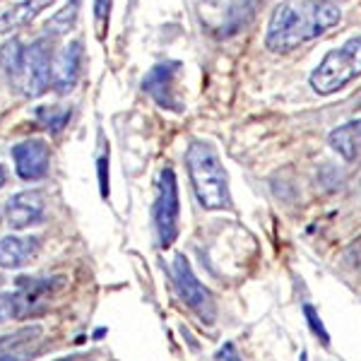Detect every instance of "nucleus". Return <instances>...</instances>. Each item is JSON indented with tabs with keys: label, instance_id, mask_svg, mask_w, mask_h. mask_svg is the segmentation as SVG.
Instances as JSON below:
<instances>
[{
	"label": "nucleus",
	"instance_id": "obj_1",
	"mask_svg": "<svg viewBox=\"0 0 361 361\" xmlns=\"http://www.w3.org/2000/svg\"><path fill=\"white\" fill-rule=\"evenodd\" d=\"M342 10L333 0H284L270 15L265 46L272 54H289L340 25Z\"/></svg>",
	"mask_w": 361,
	"mask_h": 361
},
{
	"label": "nucleus",
	"instance_id": "obj_2",
	"mask_svg": "<svg viewBox=\"0 0 361 361\" xmlns=\"http://www.w3.org/2000/svg\"><path fill=\"white\" fill-rule=\"evenodd\" d=\"M54 39L42 37L32 44L22 39H10L0 46V68L5 70L10 85L27 99L42 97L51 87V70H54Z\"/></svg>",
	"mask_w": 361,
	"mask_h": 361
},
{
	"label": "nucleus",
	"instance_id": "obj_3",
	"mask_svg": "<svg viewBox=\"0 0 361 361\" xmlns=\"http://www.w3.org/2000/svg\"><path fill=\"white\" fill-rule=\"evenodd\" d=\"M185 166H188L190 185L193 193L205 209H229L231 207V193H229V176L222 166L217 149L209 142L195 140L188 145L185 152Z\"/></svg>",
	"mask_w": 361,
	"mask_h": 361
},
{
	"label": "nucleus",
	"instance_id": "obj_4",
	"mask_svg": "<svg viewBox=\"0 0 361 361\" xmlns=\"http://www.w3.org/2000/svg\"><path fill=\"white\" fill-rule=\"evenodd\" d=\"M359 63H361V37H352L345 46L325 54L323 61L318 63L311 73L308 82L311 90L320 97L337 94L340 90L359 78Z\"/></svg>",
	"mask_w": 361,
	"mask_h": 361
},
{
	"label": "nucleus",
	"instance_id": "obj_5",
	"mask_svg": "<svg viewBox=\"0 0 361 361\" xmlns=\"http://www.w3.org/2000/svg\"><path fill=\"white\" fill-rule=\"evenodd\" d=\"M169 270H171V282H173V289H176L178 299L195 313L200 323L212 325L214 318H217V304H214L212 292L195 277L188 258H185L183 253L173 255Z\"/></svg>",
	"mask_w": 361,
	"mask_h": 361
},
{
	"label": "nucleus",
	"instance_id": "obj_6",
	"mask_svg": "<svg viewBox=\"0 0 361 361\" xmlns=\"http://www.w3.org/2000/svg\"><path fill=\"white\" fill-rule=\"evenodd\" d=\"M152 219L157 229V241L159 248L173 246L180 231V202H178V178L171 166H166L159 173V183H157V197L152 207Z\"/></svg>",
	"mask_w": 361,
	"mask_h": 361
},
{
	"label": "nucleus",
	"instance_id": "obj_7",
	"mask_svg": "<svg viewBox=\"0 0 361 361\" xmlns=\"http://www.w3.org/2000/svg\"><path fill=\"white\" fill-rule=\"evenodd\" d=\"M200 22L219 39H229L253 20L255 0H200Z\"/></svg>",
	"mask_w": 361,
	"mask_h": 361
},
{
	"label": "nucleus",
	"instance_id": "obj_8",
	"mask_svg": "<svg viewBox=\"0 0 361 361\" xmlns=\"http://www.w3.org/2000/svg\"><path fill=\"white\" fill-rule=\"evenodd\" d=\"M63 287V277H20L13 292L17 320L37 316L51 301L58 289Z\"/></svg>",
	"mask_w": 361,
	"mask_h": 361
},
{
	"label": "nucleus",
	"instance_id": "obj_9",
	"mask_svg": "<svg viewBox=\"0 0 361 361\" xmlns=\"http://www.w3.org/2000/svg\"><path fill=\"white\" fill-rule=\"evenodd\" d=\"M180 73L178 61H164L157 63V66L145 75L142 80V92L154 99V104L166 111L180 114L183 111V104L176 94V78Z\"/></svg>",
	"mask_w": 361,
	"mask_h": 361
},
{
	"label": "nucleus",
	"instance_id": "obj_10",
	"mask_svg": "<svg viewBox=\"0 0 361 361\" xmlns=\"http://www.w3.org/2000/svg\"><path fill=\"white\" fill-rule=\"evenodd\" d=\"M5 224L15 231L29 229L32 224H39L46 212V197L42 190H22L15 193L5 205Z\"/></svg>",
	"mask_w": 361,
	"mask_h": 361
},
{
	"label": "nucleus",
	"instance_id": "obj_11",
	"mask_svg": "<svg viewBox=\"0 0 361 361\" xmlns=\"http://www.w3.org/2000/svg\"><path fill=\"white\" fill-rule=\"evenodd\" d=\"M15 171L22 180H42L51 166V149L44 140L32 137L13 147Z\"/></svg>",
	"mask_w": 361,
	"mask_h": 361
},
{
	"label": "nucleus",
	"instance_id": "obj_12",
	"mask_svg": "<svg viewBox=\"0 0 361 361\" xmlns=\"http://www.w3.org/2000/svg\"><path fill=\"white\" fill-rule=\"evenodd\" d=\"M82 63H85V49L80 39L70 42L61 54H56L54 70H51V87H54L58 94H68V92L75 90L80 75H82Z\"/></svg>",
	"mask_w": 361,
	"mask_h": 361
},
{
	"label": "nucleus",
	"instance_id": "obj_13",
	"mask_svg": "<svg viewBox=\"0 0 361 361\" xmlns=\"http://www.w3.org/2000/svg\"><path fill=\"white\" fill-rule=\"evenodd\" d=\"M39 250H42L39 236H5L0 241V267L20 270L37 258Z\"/></svg>",
	"mask_w": 361,
	"mask_h": 361
},
{
	"label": "nucleus",
	"instance_id": "obj_14",
	"mask_svg": "<svg viewBox=\"0 0 361 361\" xmlns=\"http://www.w3.org/2000/svg\"><path fill=\"white\" fill-rule=\"evenodd\" d=\"M51 5H54V0H22V3L13 5L10 10H3L0 13V37L29 27Z\"/></svg>",
	"mask_w": 361,
	"mask_h": 361
},
{
	"label": "nucleus",
	"instance_id": "obj_15",
	"mask_svg": "<svg viewBox=\"0 0 361 361\" xmlns=\"http://www.w3.org/2000/svg\"><path fill=\"white\" fill-rule=\"evenodd\" d=\"M330 147L335 149L337 154H342L347 161H354L359 157V118L349 121V123L335 128L328 137Z\"/></svg>",
	"mask_w": 361,
	"mask_h": 361
},
{
	"label": "nucleus",
	"instance_id": "obj_16",
	"mask_svg": "<svg viewBox=\"0 0 361 361\" xmlns=\"http://www.w3.org/2000/svg\"><path fill=\"white\" fill-rule=\"evenodd\" d=\"M78 15H80V0H66V5H63L58 13L51 17L49 22H46V34L44 37L49 39H56L63 37V34H68L70 29L75 27V22H78Z\"/></svg>",
	"mask_w": 361,
	"mask_h": 361
},
{
	"label": "nucleus",
	"instance_id": "obj_17",
	"mask_svg": "<svg viewBox=\"0 0 361 361\" xmlns=\"http://www.w3.org/2000/svg\"><path fill=\"white\" fill-rule=\"evenodd\" d=\"M70 116H73V109L70 106H39L34 111V118L51 133L66 130L70 123Z\"/></svg>",
	"mask_w": 361,
	"mask_h": 361
},
{
	"label": "nucleus",
	"instance_id": "obj_18",
	"mask_svg": "<svg viewBox=\"0 0 361 361\" xmlns=\"http://www.w3.org/2000/svg\"><path fill=\"white\" fill-rule=\"evenodd\" d=\"M42 333H44L42 325H29V328L17 330L13 335H3L0 337V354L8 352V349H15V347H22V345H29V342L39 340Z\"/></svg>",
	"mask_w": 361,
	"mask_h": 361
},
{
	"label": "nucleus",
	"instance_id": "obj_19",
	"mask_svg": "<svg viewBox=\"0 0 361 361\" xmlns=\"http://www.w3.org/2000/svg\"><path fill=\"white\" fill-rule=\"evenodd\" d=\"M111 8H114V0H94V29H97L99 42H104V37H106L109 20H111Z\"/></svg>",
	"mask_w": 361,
	"mask_h": 361
},
{
	"label": "nucleus",
	"instance_id": "obj_20",
	"mask_svg": "<svg viewBox=\"0 0 361 361\" xmlns=\"http://www.w3.org/2000/svg\"><path fill=\"white\" fill-rule=\"evenodd\" d=\"M304 316H306V323H308V328H311V333L316 335L325 347H328L330 335H328V330H325V325H323V320H320L316 308H313L311 304H304Z\"/></svg>",
	"mask_w": 361,
	"mask_h": 361
},
{
	"label": "nucleus",
	"instance_id": "obj_21",
	"mask_svg": "<svg viewBox=\"0 0 361 361\" xmlns=\"http://www.w3.org/2000/svg\"><path fill=\"white\" fill-rule=\"evenodd\" d=\"M97 173H99V193H102V197H109V147L99 154Z\"/></svg>",
	"mask_w": 361,
	"mask_h": 361
},
{
	"label": "nucleus",
	"instance_id": "obj_22",
	"mask_svg": "<svg viewBox=\"0 0 361 361\" xmlns=\"http://www.w3.org/2000/svg\"><path fill=\"white\" fill-rule=\"evenodd\" d=\"M8 320H17V311H15V299H13V292L0 294V325L8 323Z\"/></svg>",
	"mask_w": 361,
	"mask_h": 361
},
{
	"label": "nucleus",
	"instance_id": "obj_23",
	"mask_svg": "<svg viewBox=\"0 0 361 361\" xmlns=\"http://www.w3.org/2000/svg\"><path fill=\"white\" fill-rule=\"evenodd\" d=\"M34 354H37V349H32L29 345H22V347L3 352L0 354V361H29V359H34Z\"/></svg>",
	"mask_w": 361,
	"mask_h": 361
},
{
	"label": "nucleus",
	"instance_id": "obj_24",
	"mask_svg": "<svg viewBox=\"0 0 361 361\" xmlns=\"http://www.w3.org/2000/svg\"><path fill=\"white\" fill-rule=\"evenodd\" d=\"M217 359L219 361H241V357H238V352H236V347L231 345V342H226V345L219 349Z\"/></svg>",
	"mask_w": 361,
	"mask_h": 361
},
{
	"label": "nucleus",
	"instance_id": "obj_25",
	"mask_svg": "<svg viewBox=\"0 0 361 361\" xmlns=\"http://www.w3.org/2000/svg\"><path fill=\"white\" fill-rule=\"evenodd\" d=\"M3 185H5V169L0 166V188H3Z\"/></svg>",
	"mask_w": 361,
	"mask_h": 361
},
{
	"label": "nucleus",
	"instance_id": "obj_26",
	"mask_svg": "<svg viewBox=\"0 0 361 361\" xmlns=\"http://www.w3.org/2000/svg\"><path fill=\"white\" fill-rule=\"evenodd\" d=\"M299 361H308V354H306V352H301V357H299Z\"/></svg>",
	"mask_w": 361,
	"mask_h": 361
},
{
	"label": "nucleus",
	"instance_id": "obj_27",
	"mask_svg": "<svg viewBox=\"0 0 361 361\" xmlns=\"http://www.w3.org/2000/svg\"><path fill=\"white\" fill-rule=\"evenodd\" d=\"M56 361H75L73 357H61V359H56Z\"/></svg>",
	"mask_w": 361,
	"mask_h": 361
},
{
	"label": "nucleus",
	"instance_id": "obj_28",
	"mask_svg": "<svg viewBox=\"0 0 361 361\" xmlns=\"http://www.w3.org/2000/svg\"><path fill=\"white\" fill-rule=\"evenodd\" d=\"M0 224H3V217H0Z\"/></svg>",
	"mask_w": 361,
	"mask_h": 361
}]
</instances>
